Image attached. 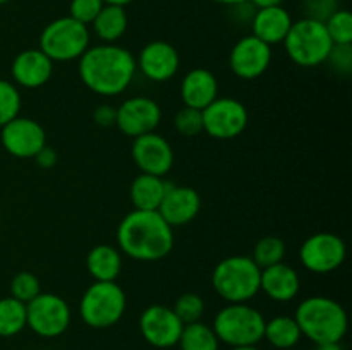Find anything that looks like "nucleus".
Returning <instances> with one entry per match:
<instances>
[{
  "mask_svg": "<svg viewBox=\"0 0 352 350\" xmlns=\"http://www.w3.org/2000/svg\"><path fill=\"white\" fill-rule=\"evenodd\" d=\"M79 79L91 93L112 98L133 84L136 78V57L117 43H100L79 57Z\"/></svg>",
  "mask_w": 352,
  "mask_h": 350,
  "instance_id": "1",
  "label": "nucleus"
},
{
  "mask_svg": "<svg viewBox=\"0 0 352 350\" xmlns=\"http://www.w3.org/2000/svg\"><path fill=\"white\" fill-rule=\"evenodd\" d=\"M174 229L158 211L133 209L117 226V244L124 256L141 263L160 261L174 249Z\"/></svg>",
  "mask_w": 352,
  "mask_h": 350,
  "instance_id": "2",
  "label": "nucleus"
},
{
  "mask_svg": "<svg viewBox=\"0 0 352 350\" xmlns=\"http://www.w3.org/2000/svg\"><path fill=\"white\" fill-rule=\"evenodd\" d=\"M294 319L301 329V335L315 345L342 342L349 326L342 304L325 295H313L299 302Z\"/></svg>",
  "mask_w": 352,
  "mask_h": 350,
  "instance_id": "3",
  "label": "nucleus"
},
{
  "mask_svg": "<svg viewBox=\"0 0 352 350\" xmlns=\"http://www.w3.org/2000/svg\"><path fill=\"white\" fill-rule=\"evenodd\" d=\"M260 273L251 256L223 257L212 271V287L227 304L250 302L260 294Z\"/></svg>",
  "mask_w": 352,
  "mask_h": 350,
  "instance_id": "4",
  "label": "nucleus"
},
{
  "mask_svg": "<svg viewBox=\"0 0 352 350\" xmlns=\"http://www.w3.org/2000/svg\"><path fill=\"white\" fill-rule=\"evenodd\" d=\"M265 316L250 302H234L220 309L213 318V331L220 343L232 347L258 345L263 340Z\"/></svg>",
  "mask_w": 352,
  "mask_h": 350,
  "instance_id": "5",
  "label": "nucleus"
},
{
  "mask_svg": "<svg viewBox=\"0 0 352 350\" xmlns=\"http://www.w3.org/2000/svg\"><path fill=\"white\" fill-rule=\"evenodd\" d=\"M127 297L117 281H93L79 301V316L89 328L116 326L126 314Z\"/></svg>",
  "mask_w": 352,
  "mask_h": 350,
  "instance_id": "6",
  "label": "nucleus"
},
{
  "mask_svg": "<svg viewBox=\"0 0 352 350\" xmlns=\"http://www.w3.org/2000/svg\"><path fill=\"white\" fill-rule=\"evenodd\" d=\"M289 58L299 67H318L325 64L333 43L322 21L302 19L292 23L287 36L282 41Z\"/></svg>",
  "mask_w": 352,
  "mask_h": 350,
  "instance_id": "7",
  "label": "nucleus"
},
{
  "mask_svg": "<svg viewBox=\"0 0 352 350\" xmlns=\"http://www.w3.org/2000/svg\"><path fill=\"white\" fill-rule=\"evenodd\" d=\"M89 30L71 16L48 23L40 34V50L52 62L79 60L89 48Z\"/></svg>",
  "mask_w": 352,
  "mask_h": 350,
  "instance_id": "8",
  "label": "nucleus"
},
{
  "mask_svg": "<svg viewBox=\"0 0 352 350\" xmlns=\"http://www.w3.org/2000/svg\"><path fill=\"white\" fill-rule=\"evenodd\" d=\"M72 312L67 301L57 294L40 292L26 304V328L41 338H57L67 331Z\"/></svg>",
  "mask_w": 352,
  "mask_h": 350,
  "instance_id": "9",
  "label": "nucleus"
},
{
  "mask_svg": "<svg viewBox=\"0 0 352 350\" xmlns=\"http://www.w3.org/2000/svg\"><path fill=\"white\" fill-rule=\"evenodd\" d=\"M203 132L213 139H236L246 130L250 113L246 105L236 98H215L201 110Z\"/></svg>",
  "mask_w": 352,
  "mask_h": 350,
  "instance_id": "10",
  "label": "nucleus"
},
{
  "mask_svg": "<svg viewBox=\"0 0 352 350\" xmlns=\"http://www.w3.org/2000/svg\"><path fill=\"white\" fill-rule=\"evenodd\" d=\"M347 256L342 237L332 232H318L309 235L299 249V261L315 275H329L339 270Z\"/></svg>",
  "mask_w": 352,
  "mask_h": 350,
  "instance_id": "11",
  "label": "nucleus"
},
{
  "mask_svg": "<svg viewBox=\"0 0 352 350\" xmlns=\"http://www.w3.org/2000/svg\"><path fill=\"white\" fill-rule=\"evenodd\" d=\"M0 143L14 158L28 160L34 158L41 148L47 146V132L34 119L17 115L0 127Z\"/></svg>",
  "mask_w": 352,
  "mask_h": 350,
  "instance_id": "12",
  "label": "nucleus"
},
{
  "mask_svg": "<svg viewBox=\"0 0 352 350\" xmlns=\"http://www.w3.org/2000/svg\"><path fill=\"white\" fill-rule=\"evenodd\" d=\"M162 122V108L153 98L131 96L117 106L116 127L127 137L155 132Z\"/></svg>",
  "mask_w": 352,
  "mask_h": 350,
  "instance_id": "13",
  "label": "nucleus"
},
{
  "mask_svg": "<svg viewBox=\"0 0 352 350\" xmlns=\"http://www.w3.org/2000/svg\"><path fill=\"white\" fill-rule=\"evenodd\" d=\"M182 328V321L168 305H148L140 316L141 336L157 349H172L177 345Z\"/></svg>",
  "mask_w": 352,
  "mask_h": 350,
  "instance_id": "14",
  "label": "nucleus"
},
{
  "mask_svg": "<svg viewBox=\"0 0 352 350\" xmlns=\"http://www.w3.org/2000/svg\"><path fill=\"white\" fill-rule=\"evenodd\" d=\"M272 64V47L253 34L236 41L229 54V67L236 78L251 81L268 71Z\"/></svg>",
  "mask_w": 352,
  "mask_h": 350,
  "instance_id": "15",
  "label": "nucleus"
},
{
  "mask_svg": "<svg viewBox=\"0 0 352 350\" xmlns=\"http://www.w3.org/2000/svg\"><path fill=\"white\" fill-rule=\"evenodd\" d=\"M131 154L141 174L164 177L174 167V148L158 132L134 137Z\"/></svg>",
  "mask_w": 352,
  "mask_h": 350,
  "instance_id": "16",
  "label": "nucleus"
},
{
  "mask_svg": "<svg viewBox=\"0 0 352 350\" xmlns=\"http://www.w3.org/2000/svg\"><path fill=\"white\" fill-rule=\"evenodd\" d=\"M136 67L150 81L167 82L179 72L181 55L168 41H150L141 48L136 58Z\"/></svg>",
  "mask_w": 352,
  "mask_h": 350,
  "instance_id": "17",
  "label": "nucleus"
},
{
  "mask_svg": "<svg viewBox=\"0 0 352 350\" xmlns=\"http://www.w3.org/2000/svg\"><path fill=\"white\" fill-rule=\"evenodd\" d=\"M201 211V196L188 185H174L167 189L158 213L174 229L191 223Z\"/></svg>",
  "mask_w": 352,
  "mask_h": 350,
  "instance_id": "18",
  "label": "nucleus"
},
{
  "mask_svg": "<svg viewBox=\"0 0 352 350\" xmlns=\"http://www.w3.org/2000/svg\"><path fill=\"white\" fill-rule=\"evenodd\" d=\"M10 74L16 86L36 89L50 81L54 74V62L40 48H28L16 55L10 65Z\"/></svg>",
  "mask_w": 352,
  "mask_h": 350,
  "instance_id": "19",
  "label": "nucleus"
},
{
  "mask_svg": "<svg viewBox=\"0 0 352 350\" xmlns=\"http://www.w3.org/2000/svg\"><path fill=\"white\" fill-rule=\"evenodd\" d=\"M301 290V277L298 270L287 263H277L263 268L260 273V292L274 302H291Z\"/></svg>",
  "mask_w": 352,
  "mask_h": 350,
  "instance_id": "20",
  "label": "nucleus"
},
{
  "mask_svg": "<svg viewBox=\"0 0 352 350\" xmlns=\"http://www.w3.org/2000/svg\"><path fill=\"white\" fill-rule=\"evenodd\" d=\"M179 93H181V100L184 106L203 110L213 100L219 98V79L208 69H191L182 78Z\"/></svg>",
  "mask_w": 352,
  "mask_h": 350,
  "instance_id": "21",
  "label": "nucleus"
},
{
  "mask_svg": "<svg viewBox=\"0 0 352 350\" xmlns=\"http://www.w3.org/2000/svg\"><path fill=\"white\" fill-rule=\"evenodd\" d=\"M292 23L294 21L291 14L282 5L267 7V9H256L251 19V30H253V36L272 47L285 40Z\"/></svg>",
  "mask_w": 352,
  "mask_h": 350,
  "instance_id": "22",
  "label": "nucleus"
},
{
  "mask_svg": "<svg viewBox=\"0 0 352 350\" xmlns=\"http://www.w3.org/2000/svg\"><path fill=\"white\" fill-rule=\"evenodd\" d=\"M86 270L95 281H116L122 271V253L109 244H96L86 254Z\"/></svg>",
  "mask_w": 352,
  "mask_h": 350,
  "instance_id": "23",
  "label": "nucleus"
},
{
  "mask_svg": "<svg viewBox=\"0 0 352 350\" xmlns=\"http://www.w3.org/2000/svg\"><path fill=\"white\" fill-rule=\"evenodd\" d=\"M170 182L157 175L141 174L133 180L129 189L131 202L134 209H144V211H158Z\"/></svg>",
  "mask_w": 352,
  "mask_h": 350,
  "instance_id": "24",
  "label": "nucleus"
},
{
  "mask_svg": "<svg viewBox=\"0 0 352 350\" xmlns=\"http://www.w3.org/2000/svg\"><path fill=\"white\" fill-rule=\"evenodd\" d=\"M127 12L120 5H105L91 23L93 33L102 43H117L127 30Z\"/></svg>",
  "mask_w": 352,
  "mask_h": 350,
  "instance_id": "25",
  "label": "nucleus"
},
{
  "mask_svg": "<svg viewBox=\"0 0 352 350\" xmlns=\"http://www.w3.org/2000/svg\"><path fill=\"white\" fill-rule=\"evenodd\" d=\"M263 338L277 350H291L298 347L302 335L294 316H275L265 321Z\"/></svg>",
  "mask_w": 352,
  "mask_h": 350,
  "instance_id": "26",
  "label": "nucleus"
},
{
  "mask_svg": "<svg viewBox=\"0 0 352 350\" xmlns=\"http://www.w3.org/2000/svg\"><path fill=\"white\" fill-rule=\"evenodd\" d=\"M177 345L181 350H220V342L213 328L201 321L184 325Z\"/></svg>",
  "mask_w": 352,
  "mask_h": 350,
  "instance_id": "27",
  "label": "nucleus"
},
{
  "mask_svg": "<svg viewBox=\"0 0 352 350\" xmlns=\"http://www.w3.org/2000/svg\"><path fill=\"white\" fill-rule=\"evenodd\" d=\"M26 328V304L14 297L0 299V336L10 338Z\"/></svg>",
  "mask_w": 352,
  "mask_h": 350,
  "instance_id": "28",
  "label": "nucleus"
},
{
  "mask_svg": "<svg viewBox=\"0 0 352 350\" xmlns=\"http://www.w3.org/2000/svg\"><path fill=\"white\" fill-rule=\"evenodd\" d=\"M285 253H287V247H285V242L280 237L267 235L263 237V239L258 240L256 246H254L253 249V256L251 257H253L254 263L263 270V268L282 263L285 257Z\"/></svg>",
  "mask_w": 352,
  "mask_h": 350,
  "instance_id": "29",
  "label": "nucleus"
},
{
  "mask_svg": "<svg viewBox=\"0 0 352 350\" xmlns=\"http://www.w3.org/2000/svg\"><path fill=\"white\" fill-rule=\"evenodd\" d=\"M23 98L19 88L12 81L0 79V127L16 119L21 112Z\"/></svg>",
  "mask_w": 352,
  "mask_h": 350,
  "instance_id": "30",
  "label": "nucleus"
},
{
  "mask_svg": "<svg viewBox=\"0 0 352 350\" xmlns=\"http://www.w3.org/2000/svg\"><path fill=\"white\" fill-rule=\"evenodd\" d=\"M172 309L182 321V325H191V323L201 321L203 314H205V301L201 295L195 294V292H186V294L179 295Z\"/></svg>",
  "mask_w": 352,
  "mask_h": 350,
  "instance_id": "31",
  "label": "nucleus"
},
{
  "mask_svg": "<svg viewBox=\"0 0 352 350\" xmlns=\"http://www.w3.org/2000/svg\"><path fill=\"white\" fill-rule=\"evenodd\" d=\"M323 24L333 45H352V16L349 10L337 9Z\"/></svg>",
  "mask_w": 352,
  "mask_h": 350,
  "instance_id": "32",
  "label": "nucleus"
},
{
  "mask_svg": "<svg viewBox=\"0 0 352 350\" xmlns=\"http://www.w3.org/2000/svg\"><path fill=\"white\" fill-rule=\"evenodd\" d=\"M41 292L40 280L31 271H19L10 281V297L28 304Z\"/></svg>",
  "mask_w": 352,
  "mask_h": 350,
  "instance_id": "33",
  "label": "nucleus"
},
{
  "mask_svg": "<svg viewBox=\"0 0 352 350\" xmlns=\"http://www.w3.org/2000/svg\"><path fill=\"white\" fill-rule=\"evenodd\" d=\"M174 127L181 136L196 137L203 132V117L201 110L182 106L174 117Z\"/></svg>",
  "mask_w": 352,
  "mask_h": 350,
  "instance_id": "34",
  "label": "nucleus"
},
{
  "mask_svg": "<svg viewBox=\"0 0 352 350\" xmlns=\"http://www.w3.org/2000/svg\"><path fill=\"white\" fill-rule=\"evenodd\" d=\"M103 5H105L103 0H71L69 16H71L72 19L89 26V24L95 21V17L98 16V12L102 10Z\"/></svg>",
  "mask_w": 352,
  "mask_h": 350,
  "instance_id": "35",
  "label": "nucleus"
},
{
  "mask_svg": "<svg viewBox=\"0 0 352 350\" xmlns=\"http://www.w3.org/2000/svg\"><path fill=\"white\" fill-rule=\"evenodd\" d=\"M325 64L336 74L349 75L352 72V45H333Z\"/></svg>",
  "mask_w": 352,
  "mask_h": 350,
  "instance_id": "36",
  "label": "nucleus"
},
{
  "mask_svg": "<svg viewBox=\"0 0 352 350\" xmlns=\"http://www.w3.org/2000/svg\"><path fill=\"white\" fill-rule=\"evenodd\" d=\"M339 9V0H302V12L309 19L325 23Z\"/></svg>",
  "mask_w": 352,
  "mask_h": 350,
  "instance_id": "37",
  "label": "nucleus"
},
{
  "mask_svg": "<svg viewBox=\"0 0 352 350\" xmlns=\"http://www.w3.org/2000/svg\"><path fill=\"white\" fill-rule=\"evenodd\" d=\"M93 120H95L96 126L100 127H112L116 126L117 119V106L107 105V103H102V105L96 106L91 113Z\"/></svg>",
  "mask_w": 352,
  "mask_h": 350,
  "instance_id": "38",
  "label": "nucleus"
},
{
  "mask_svg": "<svg viewBox=\"0 0 352 350\" xmlns=\"http://www.w3.org/2000/svg\"><path fill=\"white\" fill-rule=\"evenodd\" d=\"M33 160L36 161L38 167L52 168V167H55V163H57V151L47 144V146L41 148V150L34 154Z\"/></svg>",
  "mask_w": 352,
  "mask_h": 350,
  "instance_id": "39",
  "label": "nucleus"
},
{
  "mask_svg": "<svg viewBox=\"0 0 352 350\" xmlns=\"http://www.w3.org/2000/svg\"><path fill=\"white\" fill-rule=\"evenodd\" d=\"M250 2L254 9H267V7L282 5V2H284V0H250Z\"/></svg>",
  "mask_w": 352,
  "mask_h": 350,
  "instance_id": "40",
  "label": "nucleus"
},
{
  "mask_svg": "<svg viewBox=\"0 0 352 350\" xmlns=\"http://www.w3.org/2000/svg\"><path fill=\"white\" fill-rule=\"evenodd\" d=\"M315 350H346V349H344L342 342H329V343H320V345H316Z\"/></svg>",
  "mask_w": 352,
  "mask_h": 350,
  "instance_id": "41",
  "label": "nucleus"
},
{
  "mask_svg": "<svg viewBox=\"0 0 352 350\" xmlns=\"http://www.w3.org/2000/svg\"><path fill=\"white\" fill-rule=\"evenodd\" d=\"M212 2H215V3H222V5L234 7V5H239V3L250 2V0H212Z\"/></svg>",
  "mask_w": 352,
  "mask_h": 350,
  "instance_id": "42",
  "label": "nucleus"
},
{
  "mask_svg": "<svg viewBox=\"0 0 352 350\" xmlns=\"http://www.w3.org/2000/svg\"><path fill=\"white\" fill-rule=\"evenodd\" d=\"M133 0H103V3H109V5H120L126 7L127 3H131Z\"/></svg>",
  "mask_w": 352,
  "mask_h": 350,
  "instance_id": "43",
  "label": "nucleus"
},
{
  "mask_svg": "<svg viewBox=\"0 0 352 350\" xmlns=\"http://www.w3.org/2000/svg\"><path fill=\"white\" fill-rule=\"evenodd\" d=\"M230 350H260L256 345H250V347H232Z\"/></svg>",
  "mask_w": 352,
  "mask_h": 350,
  "instance_id": "44",
  "label": "nucleus"
},
{
  "mask_svg": "<svg viewBox=\"0 0 352 350\" xmlns=\"http://www.w3.org/2000/svg\"><path fill=\"white\" fill-rule=\"evenodd\" d=\"M7 2H10V0H0V5H3V3H7Z\"/></svg>",
  "mask_w": 352,
  "mask_h": 350,
  "instance_id": "45",
  "label": "nucleus"
},
{
  "mask_svg": "<svg viewBox=\"0 0 352 350\" xmlns=\"http://www.w3.org/2000/svg\"><path fill=\"white\" fill-rule=\"evenodd\" d=\"M291 350H298V349H291Z\"/></svg>",
  "mask_w": 352,
  "mask_h": 350,
  "instance_id": "46",
  "label": "nucleus"
}]
</instances>
